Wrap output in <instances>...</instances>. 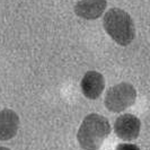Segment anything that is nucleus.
Wrapping results in <instances>:
<instances>
[{
	"instance_id": "f257e3e1",
	"label": "nucleus",
	"mask_w": 150,
	"mask_h": 150,
	"mask_svg": "<svg viewBox=\"0 0 150 150\" xmlns=\"http://www.w3.org/2000/svg\"><path fill=\"white\" fill-rule=\"evenodd\" d=\"M111 124L105 116L90 113L85 116L77 132V141L83 150H98L111 133Z\"/></svg>"
},
{
	"instance_id": "f03ea898",
	"label": "nucleus",
	"mask_w": 150,
	"mask_h": 150,
	"mask_svg": "<svg viewBox=\"0 0 150 150\" xmlns=\"http://www.w3.org/2000/svg\"><path fill=\"white\" fill-rule=\"evenodd\" d=\"M105 32L115 43L122 46L131 44L135 38V27L132 17L121 8H111L103 18Z\"/></svg>"
},
{
	"instance_id": "7ed1b4c3",
	"label": "nucleus",
	"mask_w": 150,
	"mask_h": 150,
	"mask_svg": "<svg viewBox=\"0 0 150 150\" xmlns=\"http://www.w3.org/2000/svg\"><path fill=\"white\" fill-rule=\"evenodd\" d=\"M137 100V90L129 83H120L110 87L105 94L104 105L112 113H121Z\"/></svg>"
},
{
	"instance_id": "20e7f679",
	"label": "nucleus",
	"mask_w": 150,
	"mask_h": 150,
	"mask_svg": "<svg viewBox=\"0 0 150 150\" xmlns=\"http://www.w3.org/2000/svg\"><path fill=\"white\" fill-rule=\"evenodd\" d=\"M141 130V121L135 115L125 113L120 115L114 122V133L123 141L135 140Z\"/></svg>"
},
{
	"instance_id": "39448f33",
	"label": "nucleus",
	"mask_w": 150,
	"mask_h": 150,
	"mask_svg": "<svg viewBox=\"0 0 150 150\" xmlns=\"http://www.w3.org/2000/svg\"><path fill=\"white\" fill-rule=\"evenodd\" d=\"M105 88V79L100 72L90 70L87 71L80 81V89L83 96L88 99H97Z\"/></svg>"
},
{
	"instance_id": "423d86ee",
	"label": "nucleus",
	"mask_w": 150,
	"mask_h": 150,
	"mask_svg": "<svg viewBox=\"0 0 150 150\" xmlns=\"http://www.w3.org/2000/svg\"><path fill=\"white\" fill-rule=\"evenodd\" d=\"M19 116L9 108L0 111V141H8L15 138L19 130Z\"/></svg>"
},
{
	"instance_id": "0eeeda50",
	"label": "nucleus",
	"mask_w": 150,
	"mask_h": 150,
	"mask_svg": "<svg viewBox=\"0 0 150 150\" xmlns=\"http://www.w3.org/2000/svg\"><path fill=\"white\" fill-rule=\"evenodd\" d=\"M107 0H79L75 5L76 15L87 21L97 19L104 14Z\"/></svg>"
},
{
	"instance_id": "6e6552de",
	"label": "nucleus",
	"mask_w": 150,
	"mask_h": 150,
	"mask_svg": "<svg viewBox=\"0 0 150 150\" xmlns=\"http://www.w3.org/2000/svg\"><path fill=\"white\" fill-rule=\"evenodd\" d=\"M115 150H140V148L137 146V144H133V143H120L116 146Z\"/></svg>"
},
{
	"instance_id": "1a4fd4ad",
	"label": "nucleus",
	"mask_w": 150,
	"mask_h": 150,
	"mask_svg": "<svg viewBox=\"0 0 150 150\" xmlns=\"http://www.w3.org/2000/svg\"><path fill=\"white\" fill-rule=\"evenodd\" d=\"M0 150H10V149L7 148V147H0Z\"/></svg>"
}]
</instances>
